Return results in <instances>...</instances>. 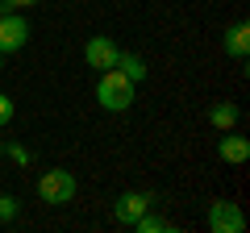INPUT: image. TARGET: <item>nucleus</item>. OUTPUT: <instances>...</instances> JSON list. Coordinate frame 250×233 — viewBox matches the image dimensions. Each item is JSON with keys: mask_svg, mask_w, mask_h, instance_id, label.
I'll return each mask as SVG.
<instances>
[{"mask_svg": "<svg viewBox=\"0 0 250 233\" xmlns=\"http://www.w3.org/2000/svg\"><path fill=\"white\" fill-rule=\"evenodd\" d=\"M117 54H121V46H117L113 38H104V34L88 38V46H83V58H88L92 71H113V67H117Z\"/></svg>", "mask_w": 250, "mask_h": 233, "instance_id": "obj_5", "label": "nucleus"}, {"mask_svg": "<svg viewBox=\"0 0 250 233\" xmlns=\"http://www.w3.org/2000/svg\"><path fill=\"white\" fill-rule=\"evenodd\" d=\"M9 121H13V100L0 92V125H9Z\"/></svg>", "mask_w": 250, "mask_h": 233, "instance_id": "obj_14", "label": "nucleus"}, {"mask_svg": "<svg viewBox=\"0 0 250 233\" xmlns=\"http://www.w3.org/2000/svg\"><path fill=\"white\" fill-rule=\"evenodd\" d=\"M29 42V21L25 13H0V54H17Z\"/></svg>", "mask_w": 250, "mask_h": 233, "instance_id": "obj_3", "label": "nucleus"}, {"mask_svg": "<svg viewBox=\"0 0 250 233\" xmlns=\"http://www.w3.org/2000/svg\"><path fill=\"white\" fill-rule=\"evenodd\" d=\"M29 4H38V0H0V13H25Z\"/></svg>", "mask_w": 250, "mask_h": 233, "instance_id": "obj_13", "label": "nucleus"}, {"mask_svg": "<svg viewBox=\"0 0 250 233\" xmlns=\"http://www.w3.org/2000/svg\"><path fill=\"white\" fill-rule=\"evenodd\" d=\"M117 71H121L125 79H134V83H142L146 75H150V71H146V63L138 58V54H125V50L117 54Z\"/></svg>", "mask_w": 250, "mask_h": 233, "instance_id": "obj_10", "label": "nucleus"}, {"mask_svg": "<svg viewBox=\"0 0 250 233\" xmlns=\"http://www.w3.org/2000/svg\"><path fill=\"white\" fill-rule=\"evenodd\" d=\"M0 71H4V54H0Z\"/></svg>", "mask_w": 250, "mask_h": 233, "instance_id": "obj_16", "label": "nucleus"}, {"mask_svg": "<svg viewBox=\"0 0 250 233\" xmlns=\"http://www.w3.org/2000/svg\"><path fill=\"white\" fill-rule=\"evenodd\" d=\"M134 88H138V83L125 79V75L113 67V71H100L96 100H100V108H104V113H125V108L134 104Z\"/></svg>", "mask_w": 250, "mask_h": 233, "instance_id": "obj_1", "label": "nucleus"}, {"mask_svg": "<svg viewBox=\"0 0 250 233\" xmlns=\"http://www.w3.org/2000/svg\"><path fill=\"white\" fill-rule=\"evenodd\" d=\"M208 229L213 233H242L246 229V213L233 200H213L208 204Z\"/></svg>", "mask_w": 250, "mask_h": 233, "instance_id": "obj_4", "label": "nucleus"}, {"mask_svg": "<svg viewBox=\"0 0 250 233\" xmlns=\"http://www.w3.org/2000/svg\"><path fill=\"white\" fill-rule=\"evenodd\" d=\"M225 54H229V58H246L250 54V25L246 21H238V25L225 29Z\"/></svg>", "mask_w": 250, "mask_h": 233, "instance_id": "obj_8", "label": "nucleus"}, {"mask_svg": "<svg viewBox=\"0 0 250 233\" xmlns=\"http://www.w3.org/2000/svg\"><path fill=\"white\" fill-rule=\"evenodd\" d=\"M150 204H154V200L146 196V192H125V196L113 204V216H117L121 225H134V221H138V216H142Z\"/></svg>", "mask_w": 250, "mask_h": 233, "instance_id": "obj_6", "label": "nucleus"}, {"mask_svg": "<svg viewBox=\"0 0 250 233\" xmlns=\"http://www.w3.org/2000/svg\"><path fill=\"white\" fill-rule=\"evenodd\" d=\"M21 213V204H17V196H0V225H9L13 216Z\"/></svg>", "mask_w": 250, "mask_h": 233, "instance_id": "obj_12", "label": "nucleus"}, {"mask_svg": "<svg viewBox=\"0 0 250 233\" xmlns=\"http://www.w3.org/2000/svg\"><path fill=\"white\" fill-rule=\"evenodd\" d=\"M238 116H242V113H238V104H229V100H225V104H213V108H208V125L225 134V129L238 125Z\"/></svg>", "mask_w": 250, "mask_h": 233, "instance_id": "obj_9", "label": "nucleus"}, {"mask_svg": "<svg viewBox=\"0 0 250 233\" xmlns=\"http://www.w3.org/2000/svg\"><path fill=\"white\" fill-rule=\"evenodd\" d=\"M134 229H138V233H171L175 225H171V221H163V216H154L150 208H146V213L134 221Z\"/></svg>", "mask_w": 250, "mask_h": 233, "instance_id": "obj_11", "label": "nucleus"}, {"mask_svg": "<svg viewBox=\"0 0 250 233\" xmlns=\"http://www.w3.org/2000/svg\"><path fill=\"white\" fill-rule=\"evenodd\" d=\"M217 154H221V162H233V167H242V162L250 158V142L242 134H233V129H225L221 142H217Z\"/></svg>", "mask_w": 250, "mask_h": 233, "instance_id": "obj_7", "label": "nucleus"}, {"mask_svg": "<svg viewBox=\"0 0 250 233\" xmlns=\"http://www.w3.org/2000/svg\"><path fill=\"white\" fill-rule=\"evenodd\" d=\"M38 196H42V204H71L75 200V175L62 167H50L38 175Z\"/></svg>", "mask_w": 250, "mask_h": 233, "instance_id": "obj_2", "label": "nucleus"}, {"mask_svg": "<svg viewBox=\"0 0 250 233\" xmlns=\"http://www.w3.org/2000/svg\"><path fill=\"white\" fill-rule=\"evenodd\" d=\"M9 158H17V162H29V158H34V154H29L25 146H9Z\"/></svg>", "mask_w": 250, "mask_h": 233, "instance_id": "obj_15", "label": "nucleus"}]
</instances>
